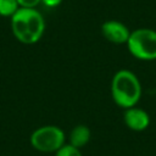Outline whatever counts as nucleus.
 I'll return each instance as SVG.
<instances>
[{"label":"nucleus","mask_w":156,"mask_h":156,"mask_svg":"<svg viewBox=\"0 0 156 156\" xmlns=\"http://www.w3.org/2000/svg\"><path fill=\"white\" fill-rule=\"evenodd\" d=\"M90 138H91V132L89 127L85 124H77L69 133L68 144L80 150L90 141Z\"/></svg>","instance_id":"0eeeda50"},{"label":"nucleus","mask_w":156,"mask_h":156,"mask_svg":"<svg viewBox=\"0 0 156 156\" xmlns=\"http://www.w3.org/2000/svg\"><path fill=\"white\" fill-rule=\"evenodd\" d=\"M127 48L138 60H156V30L151 28H138L130 32Z\"/></svg>","instance_id":"7ed1b4c3"},{"label":"nucleus","mask_w":156,"mask_h":156,"mask_svg":"<svg viewBox=\"0 0 156 156\" xmlns=\"http://www.w3.org/2000/svg\"><path fill=\"white\" fill-rule=\"evenodd\" d=\"M123 119H124L126 126L134 132L145 130L150 124L149 113L145 110L136 107V106L126 108L124 115H123Z\"/></svg>","instance_id":"423d86ee"},{"label":"nucleus","mask_w":156,"mask_h":156,"mask_svg":"<svg viewBox=\"0 0 156 156\" xmlns=\"http://www.w3.org/2000/svg\"><path fill=\"white\" fill-rule=\"evenodd\" d=\"M111 95L115 104L124 110L136 106L141 96L139 78L129 69L117 71L111 80Z\"/></svg>","instance_id":"f03ea898"},{"label":"nucleus","mask_w":156,"mask_h":156,"mask_svg":"<svg viewBox=\"0 0 156 156\" xmlns=\"http://www.w3.org/2000/svg\"><path fill=\"white\" fill-rule=\"evenodd\" d=\"M20 9L17 0H0V16L12 17Z\"/></svg>","instance_id":"6e6552de"},{"label":"nucleus","mask_w":156,"mask_h":156,"mask_svg":"<svg viewBox=\"0 0 156 156\" xmlns=\"http://www.w3.org/2000/svg\"><path fill=\"white\" fill-rule=\"evenodd\" d=\"M30 145L41 152H56L66 144L65 132L57 126H43L30 134Z\"/></svg>","instance_id":"20e7f679"},{"label":"nucleus","mask_w":156,"mask_h":156,"mask_svg":"<svg viewBox=\"0 0 156 156\" xmlns=\"http://www.w3.org/2000/svg\"><path fill=\"white\" fill-rule=\"evenodd\" d=\"M41 2L48 7H57L58 5H61L62 0H41Z\"/></svg>","instance_id":"9b49d317"},{"label":"nucleus","mask_w":156,"mask_h":156,"mask_svg":"<svg viewBox=\"0 0 156 156\" xmlns=\"http://www.w3.org/2000/svg\"><path fill=\"white\" fill-rule=\"evenodd\" d=\"M20 7H26V9H35L41 0H17Z\"/></svg>","instance_id":"9d476101"},{"label":"nucleus","mask_w":156,"mask_h":156,"mask_svg":"<svg viewBox=\"0 0 156 156\" xmlns=\"http://www.w3.org/2000/svg\"><path fill=\"white\" fill-rule=\"evenodd\" d=\"M55 156H83L80 150L69 145V144H65L60 150H57L55 152Z\"/></svg>","instance_id":"1a4fd4ad"},{"label":"nucleus","mask_w":156,"mask_h":156,"mask_svg":"<svg viewBox=\"0 0 156 156\" xmlns=\"http://www.w3.org/2000/svg\"><path fill=\"white\" fill-rule=\"evenodd\" d=\"M101 33L107 41L118 45L127 44L130 35V30L128 29V27L116 20H108L104 22L101 26Z\"/></svg>","instance_id":"39448f33"},{"label":"nucleus","mask_w":156,"mask_h":156,"mask_svg":"<svg viewBox=\"0 0 156 156\" xmlns=\"http://www.w3.org/2000/svg\"><path fill=\"white\" fill-rule=\"evenodd\" d=\"M11 29L18 41L34 44L44 34L45 21L38 10L20 7L11 17Z\"/></svg>","instance_id":"f257e3e1"}]
</instances>
